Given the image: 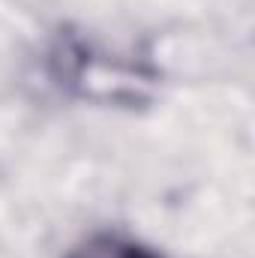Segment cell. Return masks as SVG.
Instances as JSON below:
<instances>
[{
  "mask_svg": "<svg viewBox=\"0 0 255 258\" xmlns=\"http://www.w3.org/2000/svg\"><path fill=\"white\" fill-rule=\"evenodd\" d=\"M66 258H165L156 246H147L144 240L123 234V231H93L81 237Z\"/></svg>",
  "mask_w": 255,
  "mask_h": 258,
  "instance_id": "1",
  "label": "cell"
}]
</instances>
